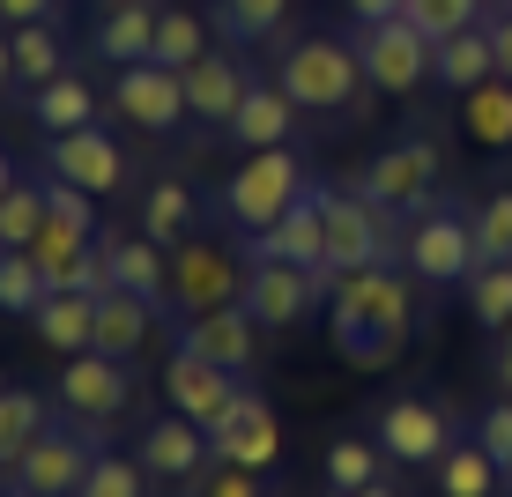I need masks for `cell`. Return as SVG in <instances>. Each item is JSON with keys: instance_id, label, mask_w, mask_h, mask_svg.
Returning <instances> with one entry per match:
<instances>
[{"instance_id": "obj_1", "label": "cell", "mask_w": 512, "mask_h": 497, "mask_svg": "<svg viewBox=\"0 0 512 497\" xmlns=\"http://www.w3.org/2000/svg\"><path fill=\"white\" fill-rule=\"evenodd\" d=\"M275 82L290 90L297 112H349V104L372 90L357 38H297V45H282V75Z\"/></svg>"}, {"instance_id": "obj_2", "label": "cell", "mask_w": 512, "mask_h": 497, "mask_svg": "<svg viewBox=\"0 0 512 497\" xmlns=\"http://www.w3.org/2000/svg\"><path fill=\"white\" fill-rule=\"evenodd\" d=\"M305 186H312L305 179V156H297L290 141H282V149H245V164L231 171V186H223V216L253 238V230H268V223L290 216V201Z\"/></svg>"}, {"instance_id": "obj_3", "label": "cell", "mask_w": 512, "mask_h": 497, "mask_svg": "<svg viewBox=\"0 0 512 497\" xmlns=\"http://www.w3.org/2000/svg\"><path fill=\"white\" fill-rule=\"evenodd\" d=\"M401 260H409V275L431 282V290L468 282L475 268H483V253H475V208L431 201V208L409 223V238H401Z\"/></svg>"}, {"instance_id": "obj_4", "label": "cell", "mask_w": 512, "mask_h": 497, "mask_svg": "<svg viewBox=\"0 0 512 497\" xmlns=\"http://www.w3.org/2000/svg\"><path fill=\"white\" fill-rule=\"evenodd\" d=\"M320 216H327V275H357V268H379L386 245H394V216H379L357 186H320Z\"/></svg>"}, {"instance_id": "obj_5", "label": "cell", "mask_w": 512, "mask_h": 497, "mask_svg": "<svg viewBox=\"0 0 512 497\" xmlns=\"http://www.w3.org/2000/svg\"><path fill=\"white\" fill-rule=\"evenodd\" d=\"M431 186H438V149L423 134L379 149L372 164H364V179H357V193L379 216H423V208H431Z\"/></svg>"}, {"instance_id": "obj_6", "label": "cell", "mask_w": 512, "mask_h": 497, "mask_svg": "<svg viewBox=\"0 0 512 497\" xmlns=\"http://www.w3.org/2000/svg\"><path fill=\"white\" fill-rule=\"evenodd\" d=\"M97 453H104V446H97L90 431H75V423L52 416V423H45V438L8 468V490H23V497H75V490H82V475L97 468Z\"/></svg>"}, {"instance_id": "obj_7", "label": "cell", "mask_w": 512, "mask_h": 497, "mask_svg": "<svg viewBox=\"0 0 512 497\" xmlns=\"http://www.w3.org/2000/svg\"><path fill=\"white\" fill-rule=\"evenodd\" d=\"M357 52H364V75H372V90H386V97L423 90V75H431V60H438V45L423 38L409 15H386V23H357Z\"/></svg>"}, {"instance_id": "obj_8", "label": "cell", "mask_w": 512, "mask_h": 497, "mask_svg": "<svg viewBox=\"0 0 512 497\" xmlns=\"http://www.w3.org/2000/svg\"><path fill=\"white\" fill-rule=\"evenodd\" d=\"M208 453L231 460V468H253V475H268L282 460V423H275V408H268L260 386H238V401L208 423Z\"/></svg>"}, {"instance_id": "obj_9", "label": "cell", "mask_w": 512, "mask_h": 497, "mask_svg": "<svg viewBox=\"0 0 512 497\" xmlns=\"http://www.w3.org/2000/svg\"><path fill=\"white\" fill-rule=\"evenodd\" d=\"M372 438H379L386 460H401V468H438L446 446H453V416L431 394H401V401L379 408V431Z\"/></svg>"}, {"instance_id": "obj_10", "label": "cell", "mask_w": 512, "mask_h": 497, "mask_svg": "<svg viewBox=\"0 0 512 497\" xmlns=\"http://www.w3.org/2000/svg\"><path fill=\"white\" fill-rule=\"evenodd\" d=\"M60 408L75 423H112L134 408V364L127 357H104V349H82V357H67L60 371Z\"/></svg>"}, {"instance_id": "obj_11", "label": "cell", "mask_w": 512, "mask_h": 497, "mask_svg": "<svg viewBox=\"0 0 512 497\" xmlns=\"http://www.w3.org/2000/svg\"><path fill=\"white\" fill-rule=\"evenodd\" d=\"M334 290V275H312V268H290V260H253L245 268V297L238 305L260 319V334H282L312 312V297Z\"/></svg>"}, {"instance_id": "obj_12", "label": "cell", "mask_w": 512, "mask_h": 497, "mask_svg": "<svg viewBox=\"0 0 512 497\" xmlns=\"http://www.w3.org/2000/svg\"><path fill=\"white\" fill-rule=\"evenodd\" d=\"M238 297H245V275H238V260L223 253V245L186 238L179 253H171V312H179V319L216 312V305H238Z\"/></svg>"}, {"instance_id": "obj_13", "label": "cell", "mask_w": 512, "mask_h": 497, "mask_svg": "<svg viewBox=\"0 0 512 497\" xmlns=\"http://www.w3.org/2000/svg\"><path fill=\"white\" fill-rule=\"evenodd\" d=\"M112 104H119V119H134L141 134H171L179 119H193V112H186V75H179V67H164V60L119 67Z\"/></svg>"}, {"instance_id": "obj_14", "label": "cell", "mask_w": 512, "mask_h": 497, "mask_svg": "<svg viewBox=\"0 0 512 497\" xmlns=\"http://www.w3.org/2000/svg\"><path fill=\"white\" fill-rule=\"evenodd\" d=\"M45 164H52V179H67V186H82V193H97V201L127 186V156H119V141L104 134V127L45 134Z\"/></svg>"}, {"instance_id": "obj_15", "label": "cell", "mask_w": 512, "mask_h": 497, "mask_svg": "<svg viewBox=\"0 0 512 497\" xmlns=\"http://www.w3.org/2000/svg\"><path fill=\"white\" fill-rule=\"evenodd\" d=\"M260 319L245 312V305H216V312H193V319H179V349H193V357H208V364H223V371H253V357H260Z\"/></svg>"}, {"instance_id": "obj_16", "label": "cell", "mask_w": 512, "mask_h": 497, "mask_svg": "<svg viewBox=\"0 0 512 497\" xmlns=\"http://www.w3.org/2000/svg\"><path fill=\"white\" fill-rule=\"evenodd\" d=\"M238 371H223V364H208V357H193V349H171V364H164V401L179 408V416H193L208 431V423L223 416V408L238 401Z\"/></svg>"}, {"instance_id": "obj_17", "label": "cell", "mask_w": 512, "mask_h": 497, "mask_svg": "<svg viewBox=\"0 0 512 497\" xmlns=\"http://www.w3.org/2000/svg\"><path fill=\"white\" fill-rule=\"evenodd\" d=\"M253 260H290V268L327 275V216H320V186H305L290 201V216L253 230Z\"/></svg>"}, {"instance_id": "obj_18", "label": "cell", "mask_w": 512, "mask_h": 497, "mask_svg": "<svg viewBox=\"0 0 512 497\" xmlns=\"http://www.w3.org/2000/svg\"><path fill=\"white\" fill-rule=\"evenodd\" d=\"M104 238V260H112V290H134L149 297L156 312H171V245H156L149 230L127 238V230H97Z\"/></svg>"}, {"instance_id": "obj_19", "label": "cell", "mask_w": 512, "mask_h": 497, "mask_svg": "<svg viewBox=\"0 0 512 497\" xmlns=\"http://www.w3.org/2000/svg\"><path fill=\"white\" fill-rule=\"evenodd\" d=\"M327 334H334V357L349 371H386V364H401V349H409V327H386V319L342 305V297H334V312H327Z\"/></svg>"}, {"instance_id": "obj_20", "label": "cell", "mask_w": 512, "mask_h": 497, "mask_svg": "<svg viewBox=\"0 0 512 497\" xmlns=\"http://www.w3.org/2000/svg\"><path fill=\"white\" fill-rule=\"evenodd\" d=\"M134 460H141L149 475H164V483H193L216 453H208V431H201V423L171 408V416H156L149 431H141V453H134Z\"/></svg>"}, {"instance_id": "obj_21", "label": "cell", "mask_w": 512, "mask_h": 497, "mask_svg": "<svg viewBox=\"0 0 512 497\" xmlns=\"http://www.w3.org/2000/svg\"><path fill=\"white\" fill-rule=\"evenodd\" d=\"M245 67L231 60V52H201V60L186 67V112L201 119V127H231V112L245 104Z\"/></svg>"}, {"instance_id": "obj_22", "label": "cell", "mask_w": 512, "mask_h": 497, "mask_svg": "<svg viewBox=\"0 0 512 497\" xmlns=\"http://www.w3.org/2000/svg\"><path fill=\"white\" fill-rule=\"evenodd\" d=\"M156 23H164V8L156 0H112V8L97 15L90 30V52H104L112 67H134V60H156Z\"/></svg>"}, {"instance_id": "obj_23", "label": "cell", "mask_w": 512, "mask_h": 497, "mask_svg": "<svg viewBox=\"0 0 512 497\" xmlns=\"http://www.w3.org/2000/svg\"><path fill=\"white\" fill-rule=\"evenodd\" d=\"M223 134H231L238 149H282V141L297 134V104H290V90H282V82H253Z\"/></svg>"}, {"instance_id": "obj_24", "label": "cell", "mask_w": 512, "mask_h": 497, "mask_svg": "<svg viewBox=\"0 0 512 497\" xmlns=\"http://www.w3.org/2000/svg\"><path fill=\"white\" fill-rule=\"evenodd\" d=\"M30 327H38L45 349L82 357V349H97V297H90V290H52L45 305L30 312Z\"/></svg>"}, {"instance_id": "obj_25", "label": "cell", "mask_w": 512, "mask_h": 497, "mask_svg": "<svg viewBox=\"0 0 512 497\" xmlns=\"http://www.w3.org/2000/svg\"><path fill=\"white\" fill-rule=\"evenodd\" d=\"M149 327H156V305L149 297H134V290H104L97 297V349L104 357H141V342H149Z\"/></svg>"}, {"instance_id": "obj_26", "label": "cell", "mask_w": 512, "mask_h": 497, "mask_svg": "<svg viewBox=\"0 0 512 497\" xmlns=\"http://www.w3.org/2000/svg\"><path fill=\"white\" fill-rule=\"evenodd\" d=\"M30 119H38L45 134H75V127H97V90L67 67V75H52L30 90Z\"/></svg>"}, {"instance_id": "obj_27", "label": "cell", "mask_w": 512, "mask_h": 497, "mask_svg": "<svg viewBox=\"0 0 512 497\" xmlns=\"http://www.w3.org/2000/svg\"><path fill=\"white\" fill-rule=\"evenodd\" d=\"M45 423H52V401L38 386H0V475L45 438Z\"/></svg>"}, {"instance_id": "obj_28", "label": "cell", "mask_w": 512, "mask_h": 497, "mask_svg": "<svg viewBox=\"0 0 512 497\" xmlns=\"http://www.w3.org/2000/svg\"><path fill=\"white\" fill-rule=\"evenodd\" d=\"M431 75L446 82L453 97H468L475 82H490V75H498V52H490V30L475 23V30H461V38H438V60H431Z\"/></svg>"}, {"instance_id": "obj_29", "label": "cell", "mask_w": 512, "mask_h": 497, "mask_svg": "<svg viewBox=\"0 0 512 497\" xmlns=\"http://www.w3.org/2000/svg\"><path fill=\"white\" fill-rule=\"evenodd\" d=\"M431 483H438V497H490V490H505V475H498V460L475 446V431H468V438L446 446V460L431 468Z\"/></svg>"}, {"instance_id": "obj_30", "label": "cell", "mask_w": 512, "mask_h": 497, "mask_svg": "<svg viewBox=\"0 0 512 497\" xmlns=\"http://www.w3.org/2000/svg\"><path fill=\"white\" fill-rule=\"evenodd\" d=\"M461 127H468L475 149H512V82L505 75L475 82V90L461 97Z\"/></svg>"}, {"instance_id": "obj_31", "label": "cell", "mask_w": 512, "mask_h": 497, "mask_svg": "<svg viewBox=\"0 0 512 497\" xmlns=\"http://www.w3.org/2000/svg\"><path fill=\"white\" fill-rule=\"evenodd\" d=\"M193 223H201V208H193V186L179 179H156L149 193H141V230H149L156 245H186Z\"/></svg>"}, {"instance_id": "obj_32", "label": "cell", "mask_w": 512, "mask_h": 497, "mask_svg": "<svg viewBox=\"0 0 512 497\" xmlns=\"http://www.w3.org/2000/svg\"><path fill=\"white\" fill-rule=\"evenodd\" d=\"M52 297V282H45V268H38V253L30 245H0V312L8 319H30Z\"/></svg>"}, {"instance_id": "obj_33", "label": "cell", "mask_w": 512, "mask_h": 497, "mask_svg": "<svg viewBox=\"0 0 512 497\" xmlns=\"http://www.w3.org/2000/svg\"><path fill=\"white\" fill-rule=\"evenodd\" d=\"M461 290H468V319L483 334H505L512 327V260H483Z\"/></svg>"}, {"instance_id": "obj_34", "label": "cell", "mask_w": 512, "mask_h": 497, "mask_svg": "<svg viewBox=\"0 0 512 497\" xmlns=\"http://www.w3.org/2000/svg\"><path fill=\"white\" fill-rule=\"evenodd\" d=\"M386 453H379V438H357V431H342L327 446V483L342 490V497H357V490H372V483H386Z\"/></svg>"}, {"instance_id": "obj_35", "label": "cell", "mask_w": 512, "mask_h": 497, "mask_svg": "<svg viewBox=\"0 0 512 497\" xmlns=\"http://www.w3.org/2000/svg\"><path fill=\"white\" fill-rule=\"evenodd\" d=\"M8 38H15V82H23V90L67 75V52H60V30L52 23H23V30H8Z\"/></svg>"}, {"instance_id": "obj_36", "label": "cell", "mask_w": 512, "mask_h": 497, "mask_svg": "<svg viewBox=\"0 0 512 497\" xmlns=\"http://www.w3.org/2000/svg\"><path fill=\"white\" fill-rule=\"evenodd\" d=\"M45 230V186L38 179H15L0 193V245H30Z\"/></svg>"}, {"instance_id": "obj_37", "label": "cell", "mask_w": 512, "mask_h": 497, "mask_svg": "<svg viewBox=\"0 0 512 497\" xmlns=\"http://www.w3.org/2000/svg\"><path fill=\"white\" fill-rule=\"evenodd\" d=\"M201 52H208V30H201V15H193V8H164V23H156V60H164V67H179V75H186V67L201 60Z\"/></svg>"}, {"instance_id": "obj_38", "label": "cell", "mask_w": 512, "mask_h": 497, "mask_svg": "<svg viewBox=\"0 0 512 497\" xmlns=\"http://www.w3.org/2000/svg\"><path fill=\"white\" fill-rule=\"evenodd\" d=\"M401 15H409V23L423 30V38H461V30H475V23H483V0H409V8H401Z\"/></svg>"}, {"instance_id": "obj_39", "label": "cell", "mask_w": 512, "mask_h": 497, "mask_svg": "<svg viewBox=\"0 0 512 497\" xmlns=\"http://www.w3.org/2000/svg\"><path fill=\"white\" fill-rule=\"evenodd\" d=\"M475 253L483 260H512V186H498L475 208Z\"/></svg>"}, {"instance_id": "obj_40", "label": "cell", "mask_w": 512, "mask_h": 497, "mask_svg": "<svg viewBox=\"0 0 512 497\" xmlns=\"http://www.w3.org/2000/svg\"><path fill=\"white\" fill-rule=\"evenodd\" d=\"M75 497H149V475H141L134 460H119V453H97V468L82 475Z\"/></svg>"}, {"instance_id": "obj_41", "label": "cell", "mask_w": 512, "mask_h": 497, "mask_svg": "<svg viewBox=\"0 0 512 497\" xmlns=\"http://www.w3.org/2000/svg\"><path fill=\"white\" fill-rule=\"evenodd\" d=\"M45 216L67 223V230H82V238H97V193H82L67 179H45Z\"/></svg>"}, {"instance_id": "obj_42", "label": "cell", "mask_w": 512, "mask_h": 497, "mask_svg": "<svg viewBox=\"0 0 512 497\" xmlns=\"http://www.w3.org/2000/svg\"><path fill=\"white\" fill-rule=\"evenodd\" d=\"M282 15H290V0H223V8H216V23L231 30V38H268Z\"/></svg>"}, {"instance_id": "obj_43", "label": "cell", "mask_w": 512, "mask_h": 497, "mask_svg": "<svg viewBox=\"0 0 512 497\" xmlns=\"http://www.w3.org/2000/svg\"><path fill=\"white\" fill-rule=\"evenodd\" d=\"M193 497H268L253 468H231V460H208L201 475H193Z\"/></svg>"}, {"instance_id": "obj_44", "label": "cell", "mask_w": 512, "mask_h": 497, "mask_svg": "<svg viewBox=\"0 0 512 497\" xmlns=\"http://www.w3.org/2000/svg\"><path fill=\"white\" fill-rule=\"evenodd\" d=\"M475 446L498 460V475L512 468V394H505V401H490L483 416H475Z\"/></svg>"}, {"instance_id": "obj_45", "label": "cell", "mask_w": 512, "mask_h": 497, "mask_svg": "<svg viewBox=\"0 0 512 497\" xmlns=\"http://www.w3.org/2000/svg\"><path fill=\"white\" fill-rule=\"evenodd\" d=\"M52 8H60V0H0V23H8V30H23V23H52Z\"/></svg>"}, {"instance_id": "obj_46", "label": "cell", "mask_w": 512, "mask_h": 497, "mask_svg": "<svg viewBox=\"0 0 512 497\" xmlns=\"http://www.w3.org/2000/svg\"><path fill=\"white\" fill-rule=\"evenodd\" d=\"M483 30H490V52H498V75L512 82V15L498 8V15H490V23H483Z\"/></svg>"}, {"instance_id": "obj_47", "label": "cell", "mask_w": 512, "mask_h": 497, "mask_svg": "<svg viewBox=\"0 0 512 497\" xmlns=\"http://www.w3.org/2000/svg\"><path fill=\"white\" fill-rule=\"evenodd\" d=\"M490 386H498V394H512V327L490 342Z\"/></svg>"}, {"instance_id": "obj_48", "label": "cell", "mask_w": 512, "mask_h": 497, "mask_svg": "<svg viewBox=\"0 0 512 497\" xmlns=\"http://www.w3.org/2000/svg\"><path fill=\"white\" fill-rule=\"evenodd\" d=\"M401 8H409V0H349L357 23H386V15H401Z\"/></svg>"}, {"instance_id": "obj_49", "label": "cell", "mask_w": 512, "mask_h": 497, "mask_svg": "<svg viewBox=\"0 0 512 497\" xmlns=\"http://www.w3.org/2000/svg\"><path fill=\"white\" fill-rule=\"evenodd\" d=\"M8 82H15V38L0 30V90H8Z\"/></svg>"}, {"instance_id": "obj_50", "label": "cell", "mask_w": 512, "mask_h": 497, "mask_svg": "<svg viewBox=\"0 0 512 497\" xmlns=\"http://www.w3.org/2000/svg\"><path fill=\"white\" fill-rule=\"evenodd\" d=\"M8 186H15V156L0 149V193H8Z\"/></svg>"}, {"instance_id": "obj_51", "label": "cell", "mask_w": 512, "mask_h": 497, "mask_svg": "<svg viewBox=\"0 0 512 497\" xmlns=\"http://www.w3.org/2000/svg\"><path fill=\"white\" fill-rule=\"evenodd\" d=\"M357 497H401V490L394 483H372V490H357Z\"/></svg>"}, {"instance_id": "obj_52", "label": "cell", "mask_w": 512, "mask_h": 497, "mask_svg": "<svg viewBox=\"0 0 512 497\" xmlns=\"http://www.w3.org/2000/svg\"><path fill=\"white\" fill-rule=\"evenodd\" d=\"M505 497H512V468H505Z\"/></svg>"}, {"instance_id": "obj_53", "label": "cell", "mask_w": 512, "mask_h": 497, "mask_svg": "<svg viewBox=\"0 0 512 497\" xmlns=\"http://www.w3.org/2000/svg\"><path fill=\"white\" fill-rule=\"evenodd\" d=\"M498 8H505V15H512V0H498Z\"/></svg>"}, {"instance_id": "obj_54", "label": "cell", "mask_w": 512, "mask_h": 497, "mask_svg": "<svg viewBox=\"0 0 512 497\" xmlns=\"http://www.w3.org/2000/svg\"><path fill=\"white\" fill-rule=\"evenodd\" d=\"M0 497H23V490H0Z\"/></svg>"}, {"instance_id": "obj_55", "label": "cell", "mask_w": 512, "mask_h": 497, "mask_svg": "<svg viewBox=\"0 0 512 497\" xmlns=\"http://www.w3.org/2000/svg\"><path fill=\"white\" fill-rule=\"evenodd\" d=\"M0 386H8V379H0Z\"/></svg>"}, {"instance_id": "obj_56", "label": "cell", "mask_w": 512, "mask_h": 497, "mask_svg": "<svg viewBox=\"0 0 512 497\" xmlns=\"http://www.w3.org/2000/svg\"><path fill=\"white\" fill-rule=\"evenodd\" d=\"M334 497H342V490H334Z\"/></svg>"}]
</instances>
